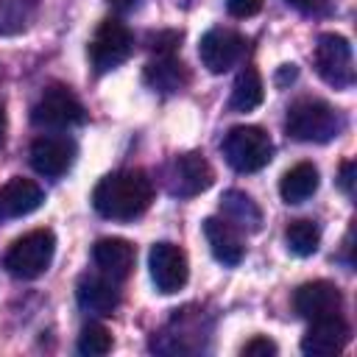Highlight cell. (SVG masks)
<instances>
[{"instance_id":"f546056e","label":"cell","mask_w":357,"mask_h":357,"mask_svg":"<svg viewBox=\"0 0 357 357\" xmlns=\"http://www.w3.org/2000/svg\"><path fill=\"white\" fill-rule=\"evenodd\" d=\"M296 73H298V70H296V64H282V70L276 73V84H279V86H284L287 81H293V78H296Z\"/></svg>"},{"instance_id":"2e32d148","label":"cell","mask_w":357,"mask_h":357,"mask_svg":"<svg viewBox=\"0 0 357 357\" xmlns=\"http://www.w3.org/2000/svg\"><path fill=\"white\" fill-rule=\"evenodd\" d=\"M204 234H206V243H209L218 262H223V265H240L243 262L245 245H243L237 229L226 218H206Z\"/></svg>"},{"instance_id":"d4e9b609","label":"cell","mask_w":357,"mask_h":357,"mask_svg":"<svg viewBox=\"0 0 357 357\" xmlns=\"http://www.w3.org/2000/svg\"><path fill=\"white\" fill-rule=\"evenodd\" d=\"M276 351H279L276 343L268 340V337H251V340L243 346V354H245V357H273Z\"/></svg>"},{"instance_id":"83f0119b","label":"cell","mask_w":357,"mask_h":357,"mask_svg":"<svg viewBox=\"0 0 357 357\" xmlns=\"http://www.w3.org/2000/svg\"><path fill=\"white\" fill-rule=\"evenodd\" d=\"M340 187H343L346 195L354 192V162H351V159L343 162V167H340Z\"/></svg>"},{"instance_id":"ba28073f","label":"cell","mask_w":357,"mask_h":357,"mask_svg":"<svg viewBox=\"0 0 357 357\" xmlns=\"http://www.w3.org/2000/svg\"><path fill=\"white\" fill-rule=\"evenodd\" d=\"M148 265H151V279L159 293H176L187 284V276H190L187 254L176 243H167V240L153 243L148 254Z\"/></svg>"},{"instance_id":"30bf717a","label":"cell","mask_w":357,"mask_h":357,"mask_svg":"<svg viewBox=\"0 0 357 357\" xmlns=\"http://www.w3.org/2000/svg\"><path fill=\"white\" fill-rule=\"evenodd\" d=\"M243 36L231 28H212L201 36V45H198V56H201V64L209 70V73H226L229 67L237 64V59L243 56Z\"/></svg>"},{"instance_id":"e0dca14e","label":"cell","mask_w":357,"mask_h":357,"mask_svg":"<svg viewBox=\"0 0 357 357\" xmlns=\"http://www.w3.org/2000/svg\"><path fill=\"white\" fill-rule=\"evenodd\" d=\"M78 304L95 315H112L120 304V290L112 276H84L75 287Z\"/></svg>"},{"instance_id":"1f68e13d","label":"cell","mask_w":357,"mask_h":357,"mask_svg":"<svg viewBox=\"0 0 357 357\" xmlns=\"http://www.w3.org/2000/svg\"><path fill=\"white\" fill-rule=\"evenodd\" d=\"M3 139H6V112H3V103H0V148H3Z\"/></svg>"},{"instance_id":"3957f363","label":"cell","mask_w":357,"mask_h":357,"mask_svg":"<svg viewBox=\"0 0 357 357\" xmlns=\"http://www.w3.org/2000/svg\"><path fill=\"white\" fill-rule=\"evenodd\" d=\"M56 254V237L50 229H33L11 243L6 254V268L17 279H36L42 276Z\"/></svg>"},{"instance_id":"8992f818","label":"cell","mask_w":357,"mask_h":357,"mask_svg":"<svg viewBox=\"0 0 357 357\" xmlns=\"http://www.w3.org/2000/svg\"><path fill=\"white\" fill-rule=\"evenodd\" d=\"M86 117L81 100L67 86H47L31 109V120L39 128H73Z\"/></svg>"},{"instance_id":"277c9868","label":"cell","mask_w":357,"mask_h":357,"mask_svg":"<svg viewBox=\"0 0 357 357\" xmlns=\"http://www.w3.org/2000/svg\"><path fill=\"white\" fill-rule=\"evenodd\" d=\"M223 156L237 173H257L273 159V142L259 126H234L223 139Z\"/></svg>"},{"instance_id":"9a60e30c","label":"cell","mask_w":357,"mask_h":357,"mask_svg":"<svg viewBox=\"0 0 357 357\" xmlns=\"http://www.w3.org/2000/svg\"><path fill=\"white\" fill-rule=\"evenodd\" d=\"M45 201V192L36 181L14 176L0 187V215L3 218H22L39 209Z\"/></svg>"},{"instance_id":"603a6c76","label":"cell","mask_w":357,"mask_h":357,"mask_svg":"<svg viewBox=\"0 0 357 357\" xmlns=\"http://www.w3.org/2000/svg\"><path fill=\"white\" fill-rule=\"evenodd\" d=\"M284 240H287V248L296 254V257H310L318 251V243H321V231L312 220H293L284 231Z\"/></svg>"},{"instance_id":"484cf974","label":"cell","mask_w":357,"mask_h":357,"mask_svg":"<svg viewBox=\"0 0 357 357\" xmlns=\"http://www.w3.org/2000/svg\"><path fill=\"white\" fill-rule=\"evenodd\" d=\"M226 8H229L231 17L245 20V17H254L262 8V0H226Z\"/></svg>"},{"instance_id":"4dcf8cb0","label":"cell","mask_w":357,"mask_h":357,"mask_svg":"<svg viewBox=\"0 0 357 357\" xmlns=\"http://www.w3.org/2000/svg\"><path fill=\"white\" fill-rule=\"evenodd\" d=\"M109 3H112V8L120 11V14H128V11H134V6H137V0H109Z\"/></svg>"},{"instance_id":"cb8c5ba5","label":"cell","mask_w":357,"mask_h":357,"mask_svg":"<svg viewBox=\"0 0 357 357\" xmlns=\"http://www.w3.org/2000/svg\"><path fill=\"white\" fill-rule=\"evenodd\" d=\"M112 349V335L103 324H86L78 335V351L86 357H103Z\"/></svg>"},{"instance_id":"7a4b0ae2","label":"cell","mask_w":357,"mask_h":357,"mask_svg":"<svg viewBox=\"0 0 357 357\" xmlns=\"http://www.w3.org/2000/svg\"><path fill=\"white\" fill-rule=\"evenodd\" d=\"M284 128L298 142H329L340 134L343 117L335 106L318 98H301L287 109Z\"/></svg>"},{"instance_id":"4fadbf2b","label":"cell","mask_w":357,"mask_h":357,"mask_svg":"<svg viewBox=\"0 0 357 357\" xmlns=\"http://www.w3.org/2000/svg\"><path fill=\"white\" fill-rule=\"evenodd\" d=\"M349 324L340 315H329V318H318L310 321L307 335L301 337V351L310 357H332L340 354L349 343Z\"/></svg>"},{"instance_id":"f1b7e54d","label":"cell","mask_w":357,"mask_h":357,"mask_svg":"<svg viewBox=\"0 0 357 357\" xmlns=\"http://www.w3.org/2000/svg\"><path fill=\"white\" fill-rule=\"evenodd\" d=\"M293 8H298V11H304V14H312V11H318L326 0H287Z\"/></svg>"},{"instance_id":"6da1fadb","label":"cell","mask_w":357,"mask_h":357,"mask_svg":"<svg viewBox=\"0 0 357 357\" xmlns=\"http://www.w3.org/2000/svg\"><path fill=\"white\" fill-rule=\"evenodd\" d=\"M151 198L153 184L142 170H117L98 181L92 192V206L100 218L134 220L151 206Z\"/></svg>"},{"instance_id":"d6986e66","label":"cell","mask_w":357,"mask_h":357,"mask_svg":"<svg viewBox=\"0 0 357 357\" xmlns=\"http://www.w3.org/2000/svg\"><path fill=\"white\" fill-rule=\"evenodd\" d=\"M318 181H321V178H318V167H315L312 162H298V165H293V167L282 176V181H279V195H282L284 204H304L307 198L315 195Z\"/></svg>"},{"instance_id":"ac0fdd59","label":"cell","mask_w":357,"mask_h":357,"mask_svg":"<svg viewBox=\"0 0 357 357\" xmlns=\"http://www.w3.org/2000/svg\"><path fill=\"white\" fill-rule=\"evenodd\" d=\"M145 84L151 89L162 92V95H173V92H181L190 84V73L178 59L159 56L156 61H151L145 67Z\"/></svg>"},{"instance_id":"ffe728a7","label":"cell","mask_w":357,"mask_h":357,"mask_svg":"<svg viewBox=\"0 0 357 357\" xmlns=\"http://www.w3.org/2000/svg\"><path fill=\"white\" fill-rule=\"evenodd\" d=\"M220 209H223V218H226L234 229L259 231V226H262V212H259V206L251 201V195H245V192H240V190H229V192L220 198Z\"/></svg>"},{"instance_id":"9c48e42d","label":"cell","mask_w":357,"mask_h":357,"mask_svg":"<svg viewBox=\"0 0 357 357\" xmlns=\"http://www.w3.org/2000/svg\"><path fill=\"white\" fill-rule=\"evenodd\" d=\"M212 167L201 153H181L167 170V190L178 198H192L212 187Z\"/></svg>"},{"instance_id":"5bb4252c","label":"cell","mask_w":357,"mask_h":357,"mask_svg":"<svg viewBox=\"0 0 357 357\" xmlns=\"http://www.w3.org/2000/svg\"><path fill=\"white\" fill-rule=\"evenodd\" d=\"M92 259H95V265L106 276H112L114 282H120V279H126L131 273L134 259H137V251L123 237H100L92 245Z\"/></svg>"},{"instance_id":"52a82bcc","label":"cell","mask_w":357,"mask_h":357,"mask_svg":"<svg viewBox=\"0 0 357 357\" xmlns=\"http://www.w3.org/2000/svg\"><path fill=\"white\" fill-rule=\"evenodd\" d=\"M134 50V36L120 20H103L89 42V59L95 73H109L120 67Z\"/></svg>"},{"instance_id":"7402d4cb","label":"cell","mask_w":357,"mask_h":357,"mask_svg":"<svg viewBox=\"0 0 357 357\" xmlns=\"http://www.w3.org/2000/svg\"><path fill=\"white\" fill-rule=\"evenodd\" d=\"M36 14L33 0H0V36H17Z\"/></svg>"},{"instance_id":"4316f807","label":"cell","mask_w":357,"mask_h":357,"mask_svg":"<svg viewBox=\"0 0 357 357\" xmlns=\"http://www.w3.org/2000/svg\"><path fill=\"white\" fill-rule=\"evenodd\" d=\"M178 33H173V31H167V33H159V36H151V50H156L159 56H170V50H173V45H178Z\"/></svg>"},{"instance_id":"8fae6325","label":"cell","mask_w":357,"mask_h":357,"mask_svg":"<svg viewBox=\"0 0 357 357\" xmlns=\"http://www.w3.org/2000/svg\"><path fill=\"white\" fill-rule=\"evenodd\" d=\"M293 307L301 318L307 321H318V318H329L337 315L343 307V293L335 282L318 279V282H307L296 290L293 296Z\"/></svg>"},{"instance_id":"44dd1931","label":"cell","mask_w":357,"mask_h":357,"mask_svg":"<svg viewBox=\"0 0 357 357\" xmlns=\"http://www.w3.org/2000/svg\"><path fill=\"white\" fill-rule=\"evenodd\" d=\"M265 98V86H262V78L254 67H245L240 70V75L234 78V86H231V98H229V106L234 112H251L262 103Z\"/></svg>"},{"instance_id":"5b68a950","label":"cell","mask_w":357,"mask_h":357,"mask_svg":"<svg viewBox=\"0 0 357 357\" xmlns=\"http://www.w3.org/2000/svg\"><path fill=\"white\" fill-rule=\"evenodd\" d=\"M315 70L335 89L351 86L354 84V53H351L349 39L340 36V33H324V36H318V45H315Z\"/></svg>"},{"instance_id":"7c38bea8","label":"cell","mask_w":357,"mask_h":357,"mask_svg":"<svg viewBox=\"0 0 357 357\" xmlns=\"http://www.w3.org/2000/svg\"><path fill=\"white\" fill-rule=\"evenodd\" d=\"M73 159H75V142L67 137L47 134V137H36L31 145V167L39 176L59 178L70 170Z\"/></svg>"}]
</instances>
